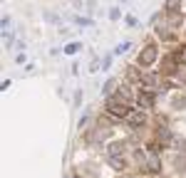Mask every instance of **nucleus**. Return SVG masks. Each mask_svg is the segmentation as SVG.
<instances>
[{"label":"nucleus","mask_w":186,"mask_h":178,"mask_svg":"<svg viewBox=\"0 0 186 178\" xmlns=\"http://www.w3.org/2000/svg\"><path fill=\"white\" fill-rule=\"evenodd\" d=\"M77 49H80V45H67V49H65V52H67V55H72V52H77Z\"/></svg>","instance_id":"nucleus-1"},{"label":"nucleus","mask_w":186,"mask_h":178,"mask_svg":"<svg viewBox=\"0 0 186 178\" xmlns=\"http://www.w3.org/2000/svg\"><path fill=\"white\" fill-rule=\"evenodd\" d=\"M124 49H129V42H124V45H119V47H117V49H114V52H117V55H122Z\"/></svg>","instance_id":"nucleus-2"}]
</instances>
